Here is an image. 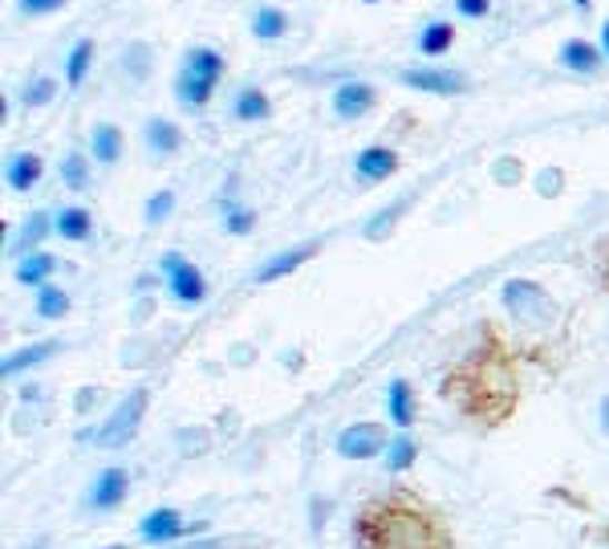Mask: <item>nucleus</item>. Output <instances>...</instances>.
I'll return each instance as SVG.
<instances>
[{
	"mask_svg": "<svg viewBox=\"0 0 609 549\" xmlns=\"http://www.w3.org/2000/svg\"><path fill=\"white\" fill-rule=\"evenodd\" d=\"M399 212H402L399 203H390L387 212H378L375 220H370V224H366V237H375V240H378V237H387V228L395 224V220H399Z\"/></svg>",
	"mask_w": 609,
	"mask_h": 549,
	"instance_id": "obj_34",
	"label": "nucleus"
},
{
	"mask_svg": "<svg viewBox=\"0 0 609 549\" xmlns=\"http://www.w3.org/2000/svg\"><path fill=\"white\" fill-rule=\"evenodd\" d=\"M402 86H410V90H422V94H439V98H456L463 94V73L456 70H402L399 73Z\"/></svg>",
	"mask_w": 609,
	"mask_h": 549,
	"instance_id": "obj_7",
	"label": "nucleus"
},
{
	"mask_svg": "<svg viewBox=\"0 0 609 549\" xmlns=\"http://www.w3.org/2000/svg\"><path fill=\"white\" fill-rule=\"evenodd\" d=\"M37 313H41L46 322H61V318L70 313V293H66L61 286H53V281L41 286L37 289Z\"/></svg>",
	"mask_w": 609,
	"mask_h": 549,
	"instance_id": "obj_25",
	"label": "nucleus"
},
{
	"mask_svg": "<svg viewBox=\"0 0 609 549\" xmlns=\"http://www.w3.org/2000/svg\"><path fill=\"white\" fill-rule=\"evenodd\" d=\"M289 33V12L277 9V4H264V9L252 12V37L260 41H277V37Z\"/></svg>",
	"mask_w": 609,
	"mask_h": 549,
	"instance_id": "obj_23",
	"label": "nucleus"
},
{
	"mask_svg": "<svg viewBox=\"0 0 609 549\" xmlns=\"http://www.w3.org/2000/svg\"><path fill=\"white\" fill-rule=\"evenodd\" d=\"M142 139H147V147H151V156L167 159V156H176L179 147H183V131H179L171 119H147V131H142Z\"/></svg>",
	"mask_w": 609,
	"mask_h": 549,
	"instance_id": "obj_14",
	"label": "nucleus"
},
{
	"mask_svg": "<svg viewBox=\"0 0 609 549\" xmlns=\"http://www.w3.org/2000/svg\"><path fill=\"white\" fill-rule=\"evenodd\" d=\"M317 249H321V244H317V240H309V244H301V249H284V252H277L272 261H264V264L257 269V273H252V281H257V286L281 281V277L297 273V269H301V264L309 261V257H313Z\"/></svg>",
	"mask_w": 609,
	"mask_h": 549,
	"instance_id": "obj_8",
	"label": "nucleus"
},
{
	"mask_svg": "<svg viewBox=\"0 0 609 549\" xmlns=\"http://www.w3.org/2000/svg\"><path fill=\"white\" fill-rule=\"evenodd\" d=\"M223 228H228L232 237H248V232L257 228V212H252V208H236V203H228V208H223Z\"/></svg>",
	"mask_w": 609,
	"mask_h": 549,
	"instance_id": "obj_31",
	"label": "nucleus"
},
{
	"mask_svg": "<svg viewBox=\"0 0 609 549\" xmlns=\"http://www.w3.org/2000/svg\"><path fill=\"white\" fill-rule=\"evenodd\" d=\"M353 168H358V176L370 183H382L390 180L395 171H399V156L390 151V147H366L362 156L353 159Z\"/></svg>",
	"mask_w": 609,
	"mask_h": 549,
	"instance_id": "obj_12",
	"label": "nucleus"
},
{
	"mask_svg": "<svg viewBox=\"0 0 609 549\" xmlns=\"http://www.w3.org/2000/svg\"><path fill=\"white\" fill-rule=\"evenodd\" d=\"M183 533V517L176 509H154L139 521V538L147 546H167V541H176Z\"/></svg>",
	"mask_w": 609,
	"mask_h": 549,
	"instance_id": "obj_11",
	"label": "nucleus"
},
{
	"mask_svg": "<svg viewBox=\"0 0 609 549\" xmlns=\"http://www.w3.org/2000/svg\"><path fill=\"white\" fill-rule=\"evenodd\" d=\"M211 94H216V86L203 82V78H196L191 70H179L176 78V98L183 102L188 110H203L211 102Z\"/></svg>",
	"mask_w": 609,
	"mask_h": 549,
	"instance_id": "obj_18",
	"label": "nucleus"
},
{
	"mask_svg": "<svg viewBox=\"0 0 609 549\" xmlns=\"http://www.w3.org/2000/svg\"><path fill=\"white\" fill-rule=\"evenodd\" d=\"M387 411L399 428H410L415 423V399H410V382L407 379H395L390 382V395H387Z\"/></svg>",
	"mask_w": 609,
	"mask_h": 549,
	"instance_id": "obj_26",
	"label": "nucleus"
},
{
	"mask_svg": "<svg viewBox=\"0 0 609 549\" xmlns=\"http://www.w3.org/2000/svg\"><path fill=\"white\" fill-rule=\"evenodd\" d=\"M451 46H456V24L451 21L422 24V33H419V53L422 58H439V53H447Z\"/></svg>",
	"mask_w": 609,
	"mask_h": 549,
	"instance_id": "obj_21",
	"label": "nucleus"
},
{
	"mask_svg": "<svg viewBox=\"0 0 609 549\" xmlns=\"http://www.w3.org/2000/svg\"><path fill=\"white\" fill-rule=\"evenodd\" d=\"M53 232H58L61 240H70V244H82V240L94 237V220H90L86 208H61V212L53 216Z\"/></svg>",
	"mask_w": 609,
	"mask_h": 549,
	"instance_id": "obj_16",
	"label": "nucleus"
},
{
	"mask_svg": "<svg viewBox=\"0 0 609 549\" xmlns=\"http://www.w3.org/2000/svg\"><path fill=\"white\" fill-rule=\"evenodd\" d=\"M171 212H176V191H154L147 200V224H163Z\"/></svg>",
	"mask_w": 609,
	"mask_h": 549,
	"instance_id": "obj_32",
	"label": "nucleus"
},
{
	"mask_svg": "<svg viewBox=\"0 0 609 549\" xmlns=\"http://www.w3.org/2000/svg\"><path fill=\"white\" fill-rule=\"evenodd\" d=\"M456 12L459 17H471V21H480L492 12V0H456Z\"/></svg>",
	"mask_w": 609,
	"mask_h": 549,
	"instance_id": "obj_36",
	"label": "nucleus"
},
{
	"mask_svg": "<svg viewBox=\"0 0 609 549\" xmlns=\"http://www.w3.org/2000/svg\"><path fill=\"white\" fill-rule=\"evenodd\" d=\"M41 171H46V163L33 151H17V156L4 159V183L12 191H33L41 183Z\"/></svg>",
	"mask_w": 609,
	"mask_h": 549,
	"instance_id": "obj_10",
	"label": "nucleus"
},
{
	"mask_svg": "<svg viewBox=\"0 0 609 549\" xmlns=\"http://www.w3.org/2000/svg\"><path fill=\"white\" fill-rule=\"evenodd\" d=\"M127 70L134 73V78H147V73H151V49H147V46H130L127 49Z\"/></svg>",
	"mask_w": 609,
	"mask_h": 549,
	"instance_id": "obj_33",
	"label": "nucleus"
},
{
	"mask_svg": "<svg viewBox=\"0 0 609 549\" xmlns=\"http://www.w3.org/2000/svg\"><path fill=\"white\" fill-rule=\"evenodd\" d=\"M601 58H606V53H601L593 41H586V37H569L561 46V66L573 73H598Z\"/></svg>",
	"mask_w": 609,
	"mask_h": 549,
	"instance_id": "obj_13",
	"label": "nucleus"
},
{
	"mask_svg": "<svg viewBox=\"0 0 609 549\" xmlns=\"http://www.w3.org/2000/svg\"><path fill=\"white\" fill-rule=\"evenodd\" d=\"M573 4H577V9H589V4H593V0H573Z\"/></svg>",
	"mask_w": 609,
	"mask_h": 549,
	"instance_id": "obj_40",
	"label": "nucleus"
},
{
	"mask_svg": "<svg viewBox=\"0 0 609 549\" xmlns=\"http://www.w3.org/2000/svg\"><path fill=\"white\" fill-rule=\"evenodd\" d=\"M90 156H94L102 168H110V163L122 159V131H118L114 122H98L94 131H90Z\"/></svg>",
	"mask_w": 609,
	"mask_h": 549,
	"instance_id": "obj_17",
	"label": "nucleus"
},
{
	"mask_svg": "<svg viewBox=\"0 0 609 549\" xmlns=\"http://www.w3.org/2000/svg\"><path fill=\"white\" fill-rule=\"evenodd\" d=\"M110 549H122V546H110Z\"/></svg>",
	"mask_w": 609,
	"mask_h": 549,
	"instance_id": "obj_42",
	"label": "nucleus"
},
{
	"mask_svg": "<svg viewBox=\"0 0 609 549\" xmlns=\"http://www.w3.org/2000/svg\"><path fill=\"white\" fill-rule=\"evenodd\" d=\"M366 4H378V0H366Z\"/></svg>",
	"mask_w": 609,
	"mask_h": 549,
	"instance_id": "obj_41",
	"label": "nucleus"
},
{
	"mask_svg": "<svg viewBox=\"0 0 609 549\" xmlns=\"http://www.w3.org/2000/svg\"><path fill=\"white\" fill-rule=\"evenodd\" d=\"M61 183H66L70 191H86V188H90V163H86V156L70 151V156L61 159Z\"/></svg>",
	"mask_w": 609,
	"mask_h": 549,
	"instance_id": "obj_28",
	"label": "nucleus"
},
{
	"mask_svg": "<svg viewBox=\"0 0 609 549\" xmlns=\"http://www.w3.org/2000/svg\"><path fill=\"white\" fill-rule=\"evenodd\" d=\"M505 306L516 322L525 326H549L557 318V306H552L549 293L537 281H525V277H516V281L505 286Z\"/></svg>",
	"mask_w": 609,
	"mask_h": 549,
	"instance_id": "obj_3",
	"label": "nucleus"
},
{
	"mask_svg": "<svg viewBox=\"0 0 609 549\" xmlns=\"http://www.w3.org/2000/svg\"><path fill=\"white\" fill-rule=\"evenodd\" d=\"M601 423H606V436H609V395L601 399Z\"/></svg>",
	"mask_w": 609,
	"mask_h": 549,
	"instance_id": "obj_39",
	"label": "nucleus"
},
{
	"mask_svg": "<svg viewBox=\"0 0 609 549\" xmlns=\"http://www.w3.org/2000/svg\"><path fill=\"white\" fill-rule=\"evenodd\" d=\"M127 489H130V477L127 468H102L94 477V485H90V509H98V513H110V509H118V505L127 501Z\"/></svg>",
	"mask_w": 609,
	"mask_h": 549,
	"instance_id": "obj_6",
	"label": "nucleus"
},
{
	"mask_svg": "<svg viewBox=\"0 0 609 549\" xmlns=\"http://www.w3.org/2000/svg\"><path fill=\"white\" fill-rule=\"evenodd\" d=\"M557 183H561V171H540V191H545V196H552V191H557Z\"/></svg>",
	"mask_w": 609,
	"mask_h": 549,
	"instance_id": "obj_37",
	"label": "nucleus"
},
{
	"mask_svg": "<svg viewBox=\"0 0 609 549\" xmlns=\"http://www.w3.org/2000/svg\"><path fill=\"white\" fill-rule=\"evenodd\" d=\"M53 98H58V82H53V78H46V73H41V78H33V82L24 86L21 102H24V107H29V110H37V107H49Z\"/></svg>",
	"mask_w": 609,
	"mask_h": 549,
	"instance_id": "obj_29",
	"label": "nucleus"
},
{
	"mask_svg": "<svg viewBox=\"0 0 609 549\" xmlns=\"http://www.w3.org/2000/svg\"><path fill=\"white\" fill-rule=\"evenodd\" d=\"M601 53H606V58H609V21L601 24Z\"/></svg>",
	"mask_w": 609,
	"mask_h": 549,
	"instance_id": "obj_38",
	"label": "nucleus"
},
{
	"mask_svg": "<svg viewBox=\"0 0 609 549\" xmlns=\"http://www.w3.org/2000/svg\"><path fill=\"white\" fill-rule=\"evenodd\" d=\"M49 232H53V220H49L46 212H33L21 224V232H17V240H12L9 249L12 252H24V257H29V252H37V240H46Z\"/></svg>",
	"mask_w": 609,
	"mask_h": 549,
	"instance_id": "obj_24",
	"label": "nucleus"
},
{
	"mask_svg": "<svg viewBox=\"0 0 609 549\" xmlns=\"http://www.w3.org/2000/svg\"><path fill=\"white\" fill-rule=\"evenodd\" d=\"M159 269H163L167 289H171V298L176 301H183V306H200V301L208 298V281H203V273L183 257V252H163Z\"/></svg>",
	"mask_w": 609,
	"mask_h": 549,
	"instance_id": "obj_4",
	"label": "nucleus"
},
{
	"mask_svg": "<svg viewBox=\"0 0 609 549\" xmlns=\"http://www.w3.org/2000/svg\"><path fill=\"white\" fill-rule=\"evenodd\" d=\"M415 452H419V448H415L410 436H395V443L387 448V468L390 472H407V468L415 465Z\"/></svg>",
	"mask_w": 609,
	"mask_h": 549,
	"instance_id": "obj_30",
	"label": "nucleus"
},
{
	"mask_svg": "<svg viewBox=\"0 0 609 549\" xmlns=\"http://www.w3.org/2000/svg\"><path fill=\"white\" fill-rule=\"evenodd\" d=\"M147 403H151L147 387H134V391L106 416V423L94 431V440L102 443V448H127V443L134 440V431H139L142 416H147Z\"/></svg>",
	"mask_w": 609,
	"mask_h": 549,
	"instance_id": "obj_2",
	"label": "nucleus"
},
{
	"mask_svg": "<svg viewBox=\"0 0 609 549\" xmlns=\"http://www.w3.org/2000/svg\"><path fill=\"white\" fill-rule=\"evenodd\" d=\"M17 9H21L24 17H49V12L66 9V0H17Z\"/></svg>",
	"mask_w": 609,
	"mask_h": 549,
	"instance_id": "obj_35",
	"label": "nucleus"
},
{
	"mask_svg": "<svg viewBox=\"0 0 609 549\" xmlns=\"http://www.w3.org/2000/svg\"><path fill=\"white\" fill-rule=\"evenodd\" d=\"M232 114L240 122H264L272 114V102L264 90H257V86H248V90H240L232 102Z\"/></svg>",
	"mask_w": 609,
	"mask_h": 549,
	"instance_id": "obj_20",
	"label": "nucleus"
},
{
	"mask_svg": "<svg viewBox=\"0 0 609 549\" xmlns=\"http://www.w3.org/2000/svg\"><path fill=\"white\" fill-rule=\"evenodd\" d=\"M53 269H58V257H53V252H46V249H37V252H29V257H21V261H17V281H21V286L41 289V286H49Z\"/></svg>",
	"mask_w": 609,
	"mask_h": 549,
	"instance_id": "obj_15",
	"label": "nucleus"
},
{
	"mask_svg": "<svg viewBox=\"0 0 609 549\" xmlns=\"http://www.w3.org/2000/svg\"><path fill=\"white\" fill-rule=\"evenodd\" d=\"M362 549H451L431 517L415 513L407 505H375L358 521Z\"/></svg>",
	"mask_w": 609,
	"mask_h": 549,
	"instance_id": "obj_1",
	"label": "nucleus"
},
{
	"mask_svg": "<svg viewBox=\"0 0 609 549\" xmlns=\"http://www.w3.org/2000/svg\"><path fill=\"white\" fill-rule=\"evenodd\" d=\"M387 448V440H382V428L378 423H350V428L338 436V456H346V460H370V456H378Z\"/></svg>",
	"mask_w": 609,
	"mask_h": 549,
	"instance_id": "obj_5",
	"label": "nucleus"
},
{
	"mask_svg": "<svg viewBox=\"0 0 609 549\" xmlns=\"http://www.w3.org/2000/svg\"><path fill=\"white\" fill-rule=\"evenodd\" d=\"M90 61H94V41L90 37H82L78 46L70 49V58H66V82L78 90V86L86 82V73H90Z\"/></svg>",
	"mask_w": 609,
	"mask_h": 549,
	"instance_id": "obj_27",
	"label": "nucleus"
},
{
	"mask_svg": "<svg viewBox=\"0 0 609 549\" xmlns=\"http://www.w3.org/2000/svg\"><path fill=\"white\" fill-rule=\"evenodd\" d=\"M183 70H191L196 78H203V82L216 86L223 78V53H216V49H208V46H196V49H188Z\"/></svg>",
	"mask_w": 609,
	"mask_h": 549,
	"instance_id": "obj_19",
	"label": "nucleus"
},
{
	"mask_svg": "<svg viewBox=\"0 0 609 549\" xmlns=\"http://www.w3.org/2000/svg\"><path fill=\"white\" fill-rule=\"evenodd\" d=\"M370 107H375V86L341 82L338 90H333V114H338V119H346V122L362 119Z\"/></svg>",
	"mask_w": 609,
	"mask_h": 549,
	"instance_id": "obj_9",
	"label": "nucleus"
},
{
	"mask_svg": "<svg viewBox=\"0 0 609 549\" xmlns=\"http://www.w3.org/2000/svg\"><path fill=\"white\" fill-rule=\"evenodd\" d=\"M49 355H58V342H33V347H21L17 355H9V359L0 362V375L12 379V375H21V370L37 367V362H46Z\"/></svg>",
	"mask_w": 609,
	"mask_h": 549,
	"instance_id": "obj_22",
	"label": "nucleus"
}]
</instances>
